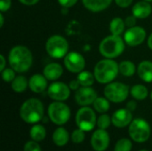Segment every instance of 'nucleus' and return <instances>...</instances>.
<instances>
[{
	"label": "nucleus",
	"mask_w": 152,
	"mask_h": 151,
	"mask_svg": "<svg viewBox=\"0 0 152 151\" xmlns=\"http://www.w3.org/2000/svg\"><path fill=\"white\" fill-rule=\"evenodd\" d=\"M152 12V6L148 1H139L132 8V14L137 19H146Z\"/></svg>",
	"instance_id": "nucleus-18"
},
{
	"label": "nucleus",
	"mask_w": 152,
	"mask_h": 151,
	"mask_svg": "<svg viewBox=\"0 0 152 151\" xmlns=\"http://www.w3.org/2000/svg\"><path fill=\"white\" fill-rule=\"evenodd\" d=\"M140 151H149V150H142Z\"/></svg>",
	"instance_id": "nucleus-45"
},
{
	"label": "nucleus",
	"mask_w": 152,
	"mask_h": 151,
	"mask_svg": "<svg viewBox=\"0 0 152 151\" xmlns=\"http://www.w3.org/2000/svg\"><path fill=\"white\" fill-rule=\"evenodd\" d=\"M64 66L68 71L78 74L84 70L86 67V60L84 56L77 52H69L64 57Z\"/></svg>",
	"instance_id": "nucleus-10"
},
{
	"label": "nucleus",
	"mask_w": 152,
	"mask_h": 151,
	"mask_svg": "<svg viewBox=\"0 0 152 151\" xmlns=\"http://www.w3.org/2000/svg\"><path fill=\"white\" fill-rule=\"evenodd\" d=\"M93 106L95 111L101 114L106 113L110 108V101L106 97H97L94 102L93 103Z\"/></svg>",
	"instance_id": "nucleus-28"
},
{
	"label": "nucleus",
	"mask_w": 152,
	"mask_h": 151,
	"mask_svg": "<svg viewBox=\"0 0 152 151\" xmlns=\"http://www.w3.org/2000/svg\"><path fill=\"white\" fill-rule=\"evenodd\" d=\"M63 74V68L60 63L52 62L47 64L43 70V75L48 81H56Z\"/></svg>",
	"instance_id": "nucleus-17"
},
{
	"label": "nucleus",
	"mask_w": 152,
	"mask_h": 151,
	"mask_svg": "<svg viewBox=\"0 0 152 151\" xmlns=\"http://www.w3.org/2000/svg\"><path fill=\"white\" fill-rule=\"evenodd\" d=\"M110 145V135L106 130L98 129L91 137V146L95 151H105Z\"/></svg>",
	"instance_id": "nucleus-14"
},
{
	"label": "nucleus",
	"mask_w": 152,
	"mask_h": 151,
	"mask_svg": "<svg viewBox=\"0 0 152 151\" xmlns=\"http://www.w3.org/2000/svg\"><path fill=\"white\" fill-rule=\"evenodd\" d=\"M130 93L132 97L136 101H143L148 97L149 91L145 85L138 84L132 86V88L130 89Z\"/></svg>",
	"instance_id": "nucleus-22"
},
{
	"label": "nucleus",
	"mask_w": 152,
	"mask_h": 151,
	"mask_svg": "<svg viewBox=\"0 0 152 151\" xmlns=\"http://www.w3.org/2000/svg\"><path fill=\"white\" fill-rule=\"evenodd\" d=\"M103 93L110 101L114 103H120L127 99L128 94L130 93V90L128 85L124 83L111 82L105 86Z\"/></svg>",
	"instance_id": "nucleus-7"
},
{
	"label": "nucleus",
	"mask_w": 152,
	"mask_h": 151,
	"mask_svg": "<svg viewBox=\"0 0 152 151\" xmlns=\"http://www.w3.org/2000/svg\"><path fill=\"white\" fill-rule=\"evenodd\" d=\"M97 97L96 91L91 86H80L75 93V101L82 107L93 104Z\"/></svg>",
	"instance_id": "nucleus-13"
},
{
	"label": "nucleus",
	"mask_w": 152,
	"mask_h": 151,
	"mask_svg": "<svg viewBox=\"0 0 152 151\" xmlns=\"http://www.w3.org/2000/svg\"><path fill=\"white\" fill-rule=\"evenodd\" d=\"M147 45L148 47L152 51V33L150 35V36L148 37V40H147Z\"/></svg>",
	"instance_id": "nucleus-42"
},
{
	"label": "nucleus",
	"mask_w": 152,
	"mask_h": 151,
	"mask_svg": "<svg viewBox=\"0 0 152 151\" xmlns=\"http://www.w3.org/2000/svg\"><path fill=\"white\" fill-rule=\"evenodd\" d=\"M15 70L12 68H5L3 71H1L2 78L5 83H12V80L16 77Z\"/></svg>",
	"instance_id": "nucleus-31"
},
{
	"label": "nucleus",
	"mask_w": 152,
	"mask_h": 151,
	"mask_svg": "<svg viewBox=\"0 0 152 151\" xmlns=\"http://www.w3.org/2000/svg\"><path fill=\"white\" fill-rule=\"evenodd\" d=\"M4 23V18L3 12H1V13H0V28H3Z\"/></svg>",
	"instance_id": "nucleus-43"
},
{
	"label": "nucleus",
	"mask_w": 152,
	"mask_h": 151,
	"mask_svg": "<svg viewBox=\"0 0 152 151\" xmlns=\"http://www.w3.org/2000/svg\"><path fill=\"white\" fill-rule=\"evenodd\" d=\"M112 124L118 128L126 127L133 121V114L127 109H119L116 110L111 117Z\"/></svg>",
	"instance_id": "nucleus-15"
},
{
	"label": "nucleus",
	"mask_w": 152,
	"mask_h": 151,
	"mask_svg": "<svg viewBox=\"0 0 152 151\" xmlns=\"http://www.w3.org/2000/svg\"><path fill=\"white\" fill-rule=\"evenodd\" d=\"M113 0H82L84 6L90 12H100L106 10Z\"/></svg>",
	"instance_id": "nucleus-19"
},
{
	"label": "nucleus",
	"mask_w": 152,
	"mask_h": 151,
	"mask_svg": "<svg viewBox=\"0 0 152 151\" xmlns=\"http://www.w3.org/2000/svg\"><path fill=\"white\" fill-rule=\"evenodd\" d=\"M133 148L132 142L126 138H122L118 141L115 145L114 151H131Z\"/></svg>",
	"instance_id": "nucleus-29"
},
{
	"label": "nucleus",
	"mask_w": 152,
	"mask_h": 151,
	"mask_svg": "<svg viewBox=\"0 0 152 151\" xmlns=\"http://www.w3.org/2000/svg\"><path fill=\"white\" fill-rule=\"evenodd\" d=\"M114 1L118 6H119L121 8H126L133 3L134 0H114Z\"/></svg>",
	"instance_id": "nucleus-37"
},
{
	"label": "nucleus",
	"mask_w": 152,
	"mask_h": 151,
	"mask_svg": "<svg viewBox=\"0 0 152 151\" xmlns=\"http://www.w3.org/2000/svg\"><path fill=\"white\" fill-rule=\"evenodd\" d=\"M119 73V65L114 59H102L99 61L94 69L95 80L102 85H108L118 77Z\"/></svg>",
	"instance_id": "nucleus-2"
},
{
	"label": "nucleus",
	"mask_w": 152,
	"mask_h": 151,
	"mask_svg": "<svg viewBox=\"0 0 152 151\" xmlns=\"http://www.w3.org/2000/svg\"><path fill=\"white\" fill-rule=\"evenodd\" d=\"M119 73L126 77H133L137 71L135 64L131 61H123L119 64Z\"/></svg>",
	"instance_id": "nucleus-25"
},
{
	"label": "nucleus",
	"mask_w": 152,
	"mask_h": 151,
	"mask_svg": "<svg viewBox=\"0 0 152 151\" xmlns=\"http://www.w3.org/2000/svg\"><path fill=\"white\" fill-rule=\"evenodd\" d=\"M112 123L111 121V117L107 115L106 113L102 114L98 118H97V125L100 129H103L106 130L107 128L110 127V124Z\"/></svg>",
	"instance_id": "nucleus-30"
},
{
	"label": "nucleus",
	"mask_w": 152,
	"mask_h": 151,
	"mask_svg": "<svg viewBox=\"0 0 152 151\" xmlns=\"http://www.w3.org/2000/svg\"><path fill=\"white\" fill-rule=\"evenodd\" d=\"M70 88L69 85L63 83L55 81L52 83L48 88H47V93L48 96L56 101H64L69 98L70 95Z\"/></svg>",
	"instance_id": "nucleus-12"
},
{
	"label": "nucleus",
	"mask_w": 152,
	"mask_h": 151,
	"mask_svg": "<svg viewBox=\"0 0 152 151\" xmlns=\"http://www.w3.org/2000/svg\"><path fill=\"white\" fill-rule=\"evenodd\" d=\"M76 124L78 128L85 132L91 131L97 125V117L93 109L88 106L80 108L76 114Z\"/></svg>",
	"instance_id": "nucleus-9"
},
{
	"label": "nucleus",
	"mask_w": 152,
	"mask_h": 151,
	"mask_svg": "<svg viewBox=\"0 0 152 151\" xmlns=\"http://www.w3.org/2000/svg\"><path fill=\"white\" fill-rule=\"evenodd\" d=\"M144 1H148V2H151V1H152V0H144Z\"/></svg>",
	"instance_id": "nucleus-46"
},
{
	"label": "nucleus",
	"mask_w": 152,
	"mask_h": 151,
	"mask_svg": "<svg viewBox=\"0 0 152 151\" xmlns=\"http://www.w3.org/2000/svg\"><path fill=\"white\" fill-rule=\"evenodd\" d=\"M78 0H58V3L62 8H69L77 4Z\"/></svg>",
	"instance_id": "nucleus-35"
},
{
	"label": "nucleus",
	"mask_w": 152,
	"mask_h": 151,
	"mask_svg": "<svg viewBox=\"0 0 152 151\" xmlns=\"http://www.w3.org/2000/svg\"><path fill=\"white\" fill-rule=\"evenodd\" d=\"M147 36L146 30L140 26L128 28L124 34L125 43L131 47H135L142 44Z\"/></svg>",
	"instance_id": "nucleus-11"
},
{
	"label": "nucleus",
	"mask_w": 152,
	"mask_h": 151,
	"mask_svg": "<svg viewBox=\"0 0 152 151\" xmlns=\"http://www.w3.org/2000/svg\"><path fill=\"white\" fill-rule=\"evenodd\" d=\"M136 106H137V105H136V102H135L134 101H128L127 104H126V109H129L130 111H134V110H135Z\"/></svg>",
	"instance_id": "nucleus-40"
},
{
	"label": "nucleus",
	"mask_w": 152,
	"mask_h": 151,
	"mask_svg": "<svg viewBox=\"0 0 152 151\" xmlns=\"http://www.w3.org/2000/svg\"><path fill=\"white\" fill-rule=\"evenodd\" d=\"M8 62L17 73H25L33 64L32 53L24 45H15L9 52Z\"/></svg>",
	"instance_id": "nucleus-1"
},
{
	"label": "nucleus",
	"mask_w": 152,
	"mask_h": 151,
	"mask_svg": "<svg viewBox=\"0 0 152 151\" xmlns=\"http://www.w3.org/2000/svg\"><path fill=\"white\" fill-rule=\"evenodd\" d=\"M5 65H6L5 57L3 54H1L0 55V71H3L5 69Z\"/></svg>",
	"instance_id": "nucleus-41"
},
{
	"label": "nucleus",
	"mask_w": 152,
	"mask_h": 151,
	"mask_svg": "<svg viewBox=\"0 0 152 151\" xmlns=\"http://www.w3.org/2000/svg\"><path fill=\"white\" fill-rule=\"evenodd\" d=\"M151 101H152V92L151 93Z\"/></svg>",
	"instance_id": "nucleus-44"
},
{
	"label": "nucleus",
	"mask_w": 152,
	"mask_h": 151,
	"mask_svg": "<svg viewBox=\"0 0 152 151\" xmlns=\"http://www.w3.org/2000/svg\"><path fill=\"white\" fill-rule=\"evenodd\" d=\"M44 112L42 101L37 98H30L22 103L20 109V117L28 124H36L44 117Z\"/></svg>",
	"instance_id": "nucleus-3"
},
{
	"label": "nucleus",
	"mask_w": 152,
	"mask_h": 151,
	"mask_svg": "<svg viewBox=\"0 0 152 151\" xmlns=\"http://www.w3.org/2000/svg\"><path fill=\"white\" fill-rule=\"evenodd\" d=\"M137 74L142 81L146 83H152V61H141L137 67Z\"/></svg>",
	"instance_id": "nucleus-20"
},
{
	"label": "nucleus",
	"mask_w": 152,
	"mask_h": 151,
	"mask_svg": "<svg viewBox=\"0 0 152 151\" xmlns=\"http://www.w3.org/2000/svg\"><path fill=\"white\" fill-rule=\"evenodd\" d=\"M77 79L78 80L81 86H92L94 83L95 77L94 73L88 70H83L77 74Z\"/></svg>",
	"instance_id": "nucleus-26"
},
{
	"label": "nucleus",
	"mask_w": 152,
	"mask_h": 151,
	"mask_svg": "<svg viewBox=\"0 0 152 151\" xmlns=\"http://www.w3.org/2000/svg\"><path fill=\"white\" fill-rule=\"evenodd\" d=\"M85 138H86L85 131L80 129V128L74 130L72 134H71V140L75 143H81V142H83Z\"/></svg>",
	"instance_id": "nucleus-32"
},
{
	"label": "nucleus",
	"mask_w": 152,
	"mask_h": 151,
	"mask_svg": "<svg viewBox=\"0 0 152 151\" xmlns=\"http://www.w3.org/2000/svg\"><path fill=\"white\" fill-rule=\"evenodd\" d=\"M69 88H70L71 90H73V91H77V90L81 85H80V84H79V82H78V80H77V79H74V80H71V81L69 82Z\"/></svg>",
	"instance_id": "nucleus-38"
},
{
	"label": "nucleus",
	"mask_w": 152,
	"mask_h": 151,
	"mask_svg": "<svg viewBox=\"0 0 152 151\" xmlns=\"http://www.w3.org/2000/svg\"><path fill=\"white\" fill-rule=\"evenodd\" d=\"M47 114L49 119L57 125H62L66 124L71 115L69 107L63 101H53L47 109Z\"/></svg>",
	"instance_id": "nucleus-6"
},
{
	"label": "nucleus",
	"mask_w": 152,
	"mask_h": 151,
	"mask_svg": "<svg viewBox=\"0 0 152 151\" xmlns=\"http://www.w3.org/2000/svg\"><path fill=\"white\" fill-rule=\"evenodd\" d=\"M128 132L132 140L142 143L147 142L151 136V125L145 119L136 118L129 125Z\"/></svg>",
	"instance_id": "nucleus-8"
},
{
	"label": "nucleus",
	"mask_w": 152,
	"mask_h": 151,
	"mask_svg": "<svg viewBox=\"0 0 152 151\" xmlns=\"http://www.w3.org/2000/svg\"><path fill=\"white\" fill-rule=\"evenodd\" d=\"M69 140V133L63 127H59L55 129V131L53 133V141L54 144L57 145L58 147H63L68 143Z\"/></svg>",
	"instance_id": "nucleus-21"
},
{
	"label": "nucleus",
	"mask_w": 152,
	"mask_h": 151,
	"mask_svg": "<svg viewBox=\"0 0 152 151\" xmlns=\"http://www.w3.org/2000/svg\"><path fill=\"white\" fill-rule=\"evenodd\" d=\"M45 50L50 57L53 59H61L69 53V43L64 36L53 35L47 39Z\"/></svg>",
	"instance_id": "nucleus-5"
},
{
	"label": "nucleus",
	"mask_w": 152,
	"mask_h": 151,
	"mask_svg": "<svg viewBox=\"0 0 152 151\" xmlns=\"http://www.w3.org/2000/svg\"><path fill=\"white\" fill-rule=\"evenodd\" d=\"M12 6V0H0V12H5Z\"/></svg>",
	"instance_id": "nucleus-34"
},
{
	"label": "nucleus",
	"mask_w": 152,
	"mask_h": 151,
	"mask_svg": "<svg viewBox=\"0 0 152 151\" xmlns=\"http://www.w3.org/2000/svg\"><path fill=\"white\" fill-rule=\"evenodd\" d=\"M28 86V80L24 76H17L11 83V87L15 93H23Z\"/></svg>",
	"instance_id": "nucleus-23"
},
{
	"label": "nucleus",
	"mask_w": 152,
	"mask_h": 151,
	"mask_svg": "<svg viewBox=\"0 0 152 151\" xmlns=\"http://www.w3.org/2000/svg\"><path fill=\"white\" fill-rule=\"evenodd\" d=\"M136 20H137V18H136L135 16H134L133 14L127 16V17L126 18V20H125L126 26L127 28H132V27L136 26Z\"/></svg>",
	"instance_id": "nucleus-36"
},
{
	"label": "nucleus",
	"mask_w": 152,
	"mask_h": 151,
	"mask_svg": "<svg viewBox=\"0 0 152 151\" xmlns=\"http://www.w3.org/2000/svg\"><path fill=\"white\" fill-rule=\"evenodd\" d=\"M29 135L31 139L35 142H42L45 140L46 136V131L45 128L42 125H35L31 127L29 131Z\"/></svg>",
	"instance_id": "nucleus-27"
},
{
	"label": "nucleus",
	"mask_w": 152,
	"mask_h": 151,
	"mask_svg": "<svg viewBox=\"0 0 152 151\" xmlns=\"http://www.w3.org/2000/svg\"><path fill=\"white\" fill-rule=\"evenodd\" d=\"M18 1L20 3H21V4H25V5H28V6L34 5V4H37L39 2V0H18Z\"/></svg>",
	"instance_id": "nucleus-39"
},
{
	"label": "nucleus",
	"mask_w": 152,
	"mask_h": 151,
	"mask_svg": "<svg viewBox=\"0 0 152 151\" xmlns=\"http://www.w3.org/2000/svg\"><path fill=\"white\" fill-rule=\"evenodd\" d=\"M125 20L120 17H115L111 20L110 23V31L112 35L121 36L126 28Z\"/></svg>",
	"instance_id": "nucleus-24"
},
{
	"label": "nucleus",
	"mask_w": 152,
	"mask_h": 151,
	"mask_svg": "<svg viewBox=\"0 0 152 151\" xmlns=\"http://www.w3.org/2000/svg\"><path fill=\"white\" fill-rule=\"evenodd\" d=\"M47 78L42 74H35L28 79V87L35 93H41L48 88Z\"/></svg>",
	"instance_id": "nucleus-16"
},
{
	"label": "nucleus",
	"mask_w": 152,
	"mask_h": 151,
	"mask_svg": "<svg viewBox=\"0 0 152 151\" xmlns=\"http://www.w3.org/2000/svg\"><path fill=\"white\" fill-rule=\"evenodd\" d=\"M125 44V40L120 36L111 34L102 40L99 45V52L104 58L115 59L124 53Z\"/></svg>",
	"instance_id": "nucleus-4"
},
{
	"label": "nucleus",
	"mask_w": 152,
	"mask_h": 151,
	"mask_svg": "<svg viewBox=\"0 0 152 151\" xmlns=\"http://www.w3.org/2000/svg\"><path fill=\"white\" fill-rule=\"evenodd\" d=\"M24 151H42V150L37 142L29 141L27 142L24 145Z\"/></svg>",
	"instance_id": "nucleus-33"
}]
</instances>
